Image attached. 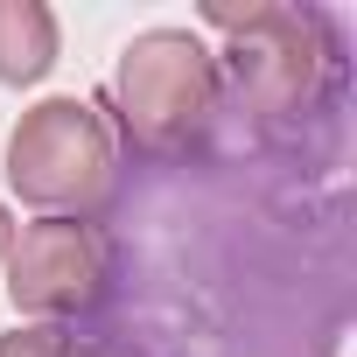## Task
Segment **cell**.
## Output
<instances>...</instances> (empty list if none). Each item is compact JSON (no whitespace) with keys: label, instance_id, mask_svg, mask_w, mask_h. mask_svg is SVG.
Returning a JSON list of instances; mask_svg holds the SVG:
<instances>
[{"label":"cell","instance_id":"4","mask_svg":"<svg viewBox=\"0 0 357 357\" xmlns=\"http://www.w3.org/2000/svg\"><path fill=\"white\" fill-rule=\"evenodd\" d=\"M105 294V245L77 218H36L8 245V301L36 322L84 315Z\"/></svg>","mask_w":357,"mask_h":357},{"label":"cell","instance_id":"6","mask_svg":"<svg viewBox=\"0 0 357 357\" xmlns=\"http://www.w3.org/2000/svg\"><path fill=\"white\" fill-rule=\"evenodd\" d=\"M77 343H70V329H56V322H29V329H15V336H0V357H70Z\"/></svg>","mask_w":357,"mask_h":357},{"label":"cell","instance_id":"3","mask_svg":"<svg viewBox=\"0 0 357 357\" xmlns=\"http://www.w3.org/2000/svg\"><path fill=\"white\" fill-rule=\"evenodd\" d=\"M211 29L231 36L225 70L259 119L301 112L329 84V22L315 8H204Z\"/></svg>","mask_w":357,"mask_h":357},{"label":"cell","instance_id":"2","mask_svg":"<svg viewBox=\"0 0 357 357\" xmlns=\"http://www.w3.org/2000/svg\"><path fill=\"white\" fill-rule=\"evenodd\" d=\"M8 183L43 218H77L112 183V133L91 98H43L8 133Z\"/></svg>","mask_w":357,"mask_h":357},{"label":"cell","instance_id":"1","mask_svg":"<svg viewBox=\"0 0 357 357\" xmlns=\"http://www.w3.org/2000/svg\"><path fill=\"white\" fill-rule=\"evenodd\" d=\"M112 105H119V126L133 147L175 154L204 133V119L218 105V56L190 29H147L119 50Z\"/></svg>","mask_w":357,"mask_h":357},{"label":"cell","instance_id":"5","mask_svg":"<svg viewBox=\"0 0 357 357\" xmlns=\"http://www.w3.org/2000/svg\"><path fill=\"white\" fill-rule=\"evenodd\" d=\"M56 15L43 0H0V84H43L56 70Z\"/></svg>","mask_w":357,"mask_h":357},{"label":"cell","instance_id":"7","mask_svg":"<svg viewBox=\"0 0 357 357\" xmlns=\"http://www.w3.org/2000/svg\"><path fill=\"white\" fill-rule=\"evenodd\" d=\"M8 245H15V218H8V204H0V259H8Z\"/></svg>","mask_w":357,"mask_h":357},{"label":"cell","instance_id":"8","mask_svg":"<svg viewBox=\"0 0 357 357\" xmlns=\"http://www.w3.org/2000/svg\"><path fill=\"white\" fill-rule=\"evenodd\" d=\"M70 357H112V350H70Z\"/></svg>","mask_w":357,"mask_h":357}]
</instances>
